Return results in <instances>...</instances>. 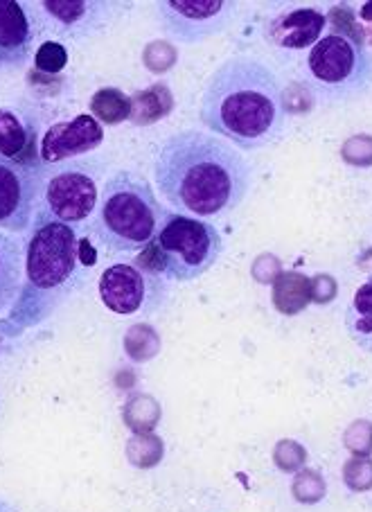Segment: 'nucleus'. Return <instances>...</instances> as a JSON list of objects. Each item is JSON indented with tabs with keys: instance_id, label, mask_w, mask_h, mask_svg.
<instances>
[{
	"instance_id": "nucleus-1",
	"label": "nucleus",
	"mask_w": 372,
	"mask_h": 512,
	"mask_svg": "<svg viewBox=\"0 0 372 512\" xmlns=\"http://www.w3.org/2000/svg\"><path fill=\"white\" fill-rule=\"evenodd\" d=\"M154 179L176 213L219 217L233 213L248 197L253 165L226 140L185 129L158 149Z\"/></svg>"
},
{
	"instance_id": "nucleus-2",
	"label": "nucleus",
	"mask_w": 372,
	"mask_h": 512,
	"mask_svg": "<svg viewBox=\"0 0 372 512\" xmlns=\"http://www.w3.org/2000/svg\"><path fill=\"white\" fill-rule=\"evenodd\" d=\"M199 116L212 134L244 152H255L285 131V88L262 59L235 55L212 73Z\"/></svg>"
},
{
	"instance_id": "nucleus-3",
	"label": "nucleus",
	"mask_w": 372,
	"mask_h": 512,
	"mask_svg": "<svg viewBox=\"0 0 372 512\" xmlns=\"http://www.w3.org/2000/svg\"><path fill=\"white\" fill-rule=\"evenodd\" d=\"M88 242L73 226L41 213L25 249V287L14 305V321L28 328L48 316L77 285Z\"/></svg>"
},
{
	"instance_id": "nucleus-4",
	"label": "nucleus",
	"mask_w": 372,
	"mask_h": 512,
	"mask_svg": "<svg viewBox=\"0 0 372 512\" xmlns=\"http://www.w3.org/2000/svg\"><path fill=\"white\" fill-rule=\"evenodd\" d=\"M165 215L152 185L131 172H118L102 188L93 231L106 249L134 253L154 242Z\"/></svg>"
},
{
	"instance_id": "nucleus-5",
	"label": "nucleus",
	"mask_w": 372,
	"mask_h": 512,
	"mask_svg": "<svg viewBox=\"0 0 372 512\" xmlns=\"http://www.w3.org/2000/svg\"><path fill=\"white\" fill-rule=\"evenodd\" d=\"M149 267L167 280L190 282L208 273L224 251V240L212 224L181 213H167L161 231L147 246Z\"/></svg>"
},
{
	"instance_id": "nucleus-6",
	"label": "nucleus",
	"mask_w": 372,
	"mask_h": 512,
	"mask_svg": "<svg viewBox=\"0 0 372 512\" xmlns=\"http://www.w3.org/2000/svg\"><path fill=\"white\" fill-rule=\"evenodd\" d=\"M307 79L325 102L350 100L372 86V52L341 32L327 34L309 50Z\"/></svg>"
},
{
	"instance_id": "nucleus-7",
	"label": "nucleus",
	"mask_w": 372,
	"mask_h": 512,
	"mask_svg": "<svg viewBox=\"0 0 372 512\" xmlns=\"http://www.w3.org/2000/svg\"><path fill=\"white\" fill-rule=\"evenodd\" d=\"M235 12L237 5L224 0H165L158 5L163 32L188 46L226 30Z\"/></svg>"
},
{
	"instance_id": "nucleus-8",
	"label": "nucleus",
	"mask_w": 372,
	"mask_h": 512,
	"mask_svg": "<svg viewBox=\"0 0 372 512\" xmlns=\"http://www.w3.org/2000/svg\"><path fill=\"white\" fill-rule=\"evenodd\" d=\"M39 197V176L28 163L0 156V228L25 233Z\"/></svg>"
},
{
	"instance_id": "nucleus-9",
	"label": "nucleus",
	"mask_w": 372,
	"mask_h": 512,
	"mask_svg": "<svg viewBox=\"0 0 372 512\" xmlns=\"http://www.w3.org/2000/svg\"><path fill=\"white\" fill-rule=\"evenodd\" d=\"M97 206V183L88 172L73 167L52 176L43 190V210L68 226L82 224Z\"/></svg>"
},
{
	"instance_id": "nucleus-10",
	"label": "nucleus",
	"mask_w": 372,
	"mask_h": 512,
	"mask_svg": "<svg viewBox=\"0 0 372 512\" xmlns=\"http://www.w3.org/2000/svg\"><path fill=\"white\" fill-rule=\"evenodd\" d=\"M104 129L91 113L73 118L70 122L52 125L41 138L39 156L46 163H59L66 158L88 154L102 145Z\"/></svg>"
},
{
	"instance_id": "nucleus-11",
	"label": "nucleus",
	"mask_w": 372,
	"mask_h": 512,
	"mask_svg": "<svg viewBox=\"0 0 372 512\" xmlns=\"http://www.w3.org/2000/svg\"><path fill=\"white\" fill-rule=\"evenodd\" d=\"M34 23L16 0H0V68H19L30 57Z\"/></svg>"
},
{
	"instance_id": "nucleus-12",
	"label": "nucleus",
	"mask_w": 372,
	"mask_h": 512,
	"mask_svg": "<svg viewBox=\"0 0 372 512\" xmlns=\"http://www.w3.org/2000/svg\"><path fill=\"white\" fill-rule=\"evenodd\" d=\"M100 296L113 314H136L147 296V280L143 271L131 267V264H113L102 273Z\"/></svg>"
},
{
	"instance_id": "nucleus-13",
	"label": "nucleus",
	"mask_w": 372,
	"mask_h": 512,
	"mask_svg": "<svg viewBox=\"0 0 372 512\" xmlns=\"http://www.w3.org/2000/svg\"><path fill=\"white\" fill-rule=\"evenodd\" d=\"M39 10L55 21L57 32L64 37H77V34L95 32L109 23L115 10L113 3H79V0H46Z\"/></svg>"
},
{
	"instance_id": "nucleus-14",
	"label": "nucleus",
	"mask_w": 372,
	"mask_h": 512,
	"mask_svg": "<svg viewBox=\"0 0 372 512\" xmlns=\"http://www.w3.org/2000/svg\"><path fill=\"white\" fill-rule=\"evenodd\" d=\"M325 28V16L312 10V7H303V10H294L278 16L271 23L269 37L280 48H309L316 46L321 39V32Z\"/></svg>"
},
{
	"instance_id": "nucleus-15",
	"label": "nucleus",
	"mask_w": 372,
	"mask_h": 512,
	"mask_svg": "<svg viewBox=\"0 0 372 512\" xmlns=\"http://www.w3.org/2000/svg\"><path fill=\"white\" fill-rule=\"evenodd\" d=\"M25 255L16 237L0 233V314L16 305L23 291Z\"/></svg>"
},
{
	"instance_id": "nucleus-16",
	"label": "nucleus",
	"mask_w": 372,
	"mask_h": 512,
	"mask_svg": "<svg viewBox=\"0 0 372 512\" xmlns=\"http://www.w3.org/2000/svg\"><path fill=\"white\" fill-rule=\"evenodd\" d=\"M131 111H134L131 97L124 95L120 88H102L91 100V116L97 122H106V125H120V122L129 120Z\"/></svg>"
},
{
	"instance_id": "nucleus-17",
	"label": "nucleus",
	"mask_w": 372,
	"mask_h": 512,
	"mask_svg": "<svg viewBox=\"0 0 372 512\" xmlns=\"http://www.w3.org/2000/svg\"><path fill=\"white\" fill-rule=\"evenodd\" d=\"M32 134L10 109H0V156L10 158V161H21V154L30 149Z\"/></svg>"
},
{
	"instance_id": "nucleus-18",
	"label": "nucleus",
	"mask_w": 372,
	"mask_h": 512,
	"mask_svg": "<svg viewBox=\"0 0 372 512\" xmlns=\"http://www.w3.org/2000/svg\"><path fill=\"white\" fill-rule=\"evenodd\" d=\"M34 61H37V68L43 70V73H59L68 61V50L57 41H46L37 50V59Z\"/></svg>"
},
{
	"instance_id": "nucleus-19",
	"label": "nucleus",
	"mask_w": 372,
	"mask_h": 512,
	"mask_svg": "<svg viewBox=\"0 0 372 512\" xmlns=\"http://www.w3.org/2000/svg\"><path fill=\"white\" fill-rule=\"evenodd\" d=\"M352 310L359 312L361 316H372V282L368 285H363L357 296H354V303H352Z\"/></svg>"
},
{
	"instance_id": "nucleus-20",
	"label": "nucleus",
	"mask_w": 372,
	"mask_h": 512,
	"mask_svg": "<svg viewBox=\"0 0 372 512\" xmlns=\"http://www.w3.org/2000/svg\"><path fill=\"white\" fill-rule=\"evenodd\" d=\"M0 512H21L19 508L14 506V503H10L7 499L0 497Z\"/></svg>"
},
{
	"instance_id": "nucleus-21",
	"label": "nucleus",
	"mask_w": 372,
	"mask_h": 512,
	"mask_svg": "<svg viewBox=\"0 0 372 512\" xmlns=\"http://www.w3.org/2000/svg\"><path fill=\"white\" fill-rule=\"evenodd\" d=\"M361 14H363V19H368V21H372V3H370V5H363V10H361Z\"/></svg>"
}]
</instances>
